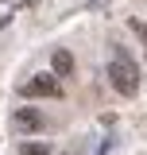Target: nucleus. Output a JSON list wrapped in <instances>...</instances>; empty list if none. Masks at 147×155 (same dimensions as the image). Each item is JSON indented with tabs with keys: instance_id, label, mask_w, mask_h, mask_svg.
Wrapping results in <instances>:
<instances>
[{
	"instance_id": "1",
	"label": "nucleus",
	"mask_w": 147,
	"mask_h": 155,
	"mask_svg": "<svg viewBox=\"0 0 147 155\" xmlns=\"http://www.w3.org/2000/svg\"><path fill=\"white\" fill-rule=\"evenodd\" d=\"M109 81H112V89L120 97H136L139 93V70H136V62H132L120 47H116V54H112V62H109Z\"/></svg>"
},
{
	"instance_id": "2",
	"label": "nucleus",
	"mask_w": 147,
	"mask_h": 155,
	"mask_svg": "<svg viewBox=\"0 0 147 155\" xmlns=\"http://www.w3.org/2000/svg\"><path fill=\"white\" fill-rule=\"evenodd\" d=\"M58 93H62V85L51 74H39V78H31L23 85V97H58Z\"/></svg>"
},
{
	"instance_id": "3",
	"label": "nucleus",
	"mask_w": 147,
	"mask_h": 155,
	"mask_svg": "<svg viewBox=\"0 0 147 155\" xmlns=\"http://www.w3.org/2000/svg\"><path fill=\"white\" fill-rule=\"evenodd\" d=\"M12 120H16V128H23V132H35V128H43V124H47L35 109H16V116H12Z\"/></svg>"
},
{
	"instance_id": "4",
	"label": "nucleus",
	"mask_w": 147,
	"mask_h": 155,
	"mask_svg": "<svg viewBox=\"0 0 147 155\" xmlns=\"http://www.w3.org/2000/svg\"><path fill=\"white\" fill-rule=\"evenodd\" d=\"M51 66H54V74H58V78H70V74H74V54H70V51H54Z\"/></svg>"
},
{
	"instance_id": "5",
	"label": "nucleus",
	"mask_w": 147,
	"mask_h": 155,
	"mask_svg": "<svg viewBox=\"0 0 147 155\" xmlns=\"http://www.w3.org/2000/svg\"><path fill=\"white\" fill-rule=\"evenodd\" d=\"M132 31L143 39V47H147V23H143V19H132Z\"/></svg>"
},
{
	"instance_id": "6",
	"label": "nucleus",
	"mask_w": 147,
	"mask_h": 155,
	"mask_svg": "<svg viewBox=\"0 0 147 155\" xmlns=\"http://www.w3.org/2000/svg\"><path fill=\"white\" fill-rule=\"evenodd\" d=\"M23 155H47V143H23Z\"/></svg>"
}]
</instances>
